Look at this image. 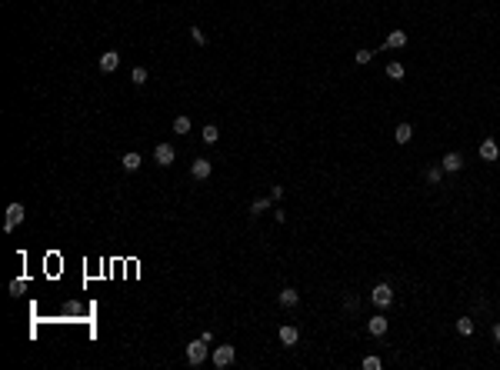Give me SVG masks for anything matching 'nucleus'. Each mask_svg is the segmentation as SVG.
I'll return each instance as SVG.
<instances>
[{
  "label": "nucleus",
  "instance_id": "nucleus-1",
  "mask_svg": "<svg viewBox=\"0 0 500 370\" xmlns=\"http://www.w3.org/2000/svg\"><path fill=\"white\" fill-rule=\"evenodd\" d=\"M204 360H207V340L197 337V340L187 344V363H190V367H200Z\"/></svg>",
  "mask_w": 500,
  "mask_h": 370
},
{
  "label": "nucleus",
  "instance_id": "nucleus-2",
  "mask_svg": "<svg viewBox=\"0 0 500 370\" xmlns=\"http://www.w3.org/2000/svg\"><path fill=\"white\" fill-rule=\"evenodd\" d=\"M370 300L377 307H390L394 304V287H390V283H377V287L370 290Z\"/></svg>",
  "mask_w": 500,
  "mask_h": 370
},
{
  "label": "nucleus",
  "instance_id": "nucleus-3",
  "mask_svg": "<svg viewBox=\"0 0 500 370\" xmlns=\"http://www.w3.org/2000/svg\"><path fill=\"white\" fill-rule=\"evenodd\" d=\"M24 214H27L24 203H10V207H7V217H4V230L10 233L17 224H24Z\"/></svg>",
  "mask_w": 500,
  "mask_h": 370
},
{
  "label": "nucleus",
  "instance_id": "nucleus-4",
  "mask_svg": "<svg viewBox=\"0 0 500 370\" xmlns=\"http://www.w3.org/2000/svg\"><path fill=\"white\" fill-rule=\"evenodd\" d=\"M234 357H237V350H234V344H223L214 350V367H230Z\"/></svg>",
  "mask_w": 500,
  "mask_h": 370
},
{
  "label": "nucleus",
  "instance_id": "nucleus-5",
  "mask_svg": "<svg viewBox=\"0 0 500 370\" xmlns=\"http://www.w3.org/2000/svg\"><path fill=\"white\" fill-rule=\"evenodd\" d=\"M153 160H157V163H160V167H170V163H174V160H177V153H174V147H170V144H160V147H157V150H153Z\"/></svg>",
  "mask_w": 500,
  "mask_h": 370
},
{
  "label": "nucleus",
  "instance_id": "nucleus-6",
  "mask_svg": "<svg viewBox=\"0 0 500 370\" xmlns=\"http://www.w3.org/2000/svg\"><path fill=\"white\" fill-rule=\"evenodd\" d=\"M210 170H214V163L207 160V157H197V160L190 163V174H194L197 180H207V177H210Z\"/></svg>",
  "mask_w": 500,
  "mask_h": 370
},
{
  "label": "nucleus",
  "instance_id": "nucleus-7",
  "mask_svg": "<svg viewBox=\"0 0 500 370\" xmlns=\"http://www.w3.org/2000/svg\"><path fill=\"white\" fill-rule=\"evenodd\" d=\"M367 334H370V337H383V334H387V317L383 314L370 317V320H367Z\"/></svg>",
  "mask_w": 500,
  "mask_h": 370
},
{
  "label": "nucleus",
  "instance_id": "nucleus-8",
  "mask_svg": "<svg viewBox=\"0 0 500 370\" xmlns=\"http://www.w3.org/2000/svg\"><path fill=\"white\" fill-rule=\"evenodd\" d=\"M120 67V54L117 50H107V54H100V70L103 73H113Z\"/></svg>",
  "mask_w": 500,
  "mask_h": 370
},
{
  "label": "nucleus",
  "instance_id": "nucleus-9",
  "mask_svg": "<svg viewBox=\"0 0 500 370\" xmlns=\"http://www.w3.org/2000/svg\"><path fill=\"white\" fill-rule=\"evenodd\" d=\"M120 163H124V170H127V174H134V170H140V163H143V157L137 150H127L124 153V157H120Z\"/></svg>",
  "mask_w": 500,
  "mask_h": 370
},
{
  "label": "nucleus",
  "instance_id": "nucleus-10",
  "mask_svg": "<svg viewBox=\"0 0 500 370\" xmlns=\"http://www.w3.org/2000/svg\"><path fill=\"white\" fill-rule=\"evenodd\" d=\"M440 167H444L447 174H457V170L464 167V157H460V153H447L444 160H440Z\"/></svg>",
  "mask_w": 500,
  "mask_h": 370
},
{
  "label": "nucleus",
  "instance_id": "nucleus-11",
  "mask_svg": "<svg viewBox=\"0 0 500 370\" xmlns=\"http://www.w3.org/2000/svg\"><path fill=\"white\" fill-rule=\"evenodd\" d=\"M280 307H297V304H300V294H297V290L294 287H287V290H280Z\"/></svg>",
  "mask_w": 500,
  "mask_h": 370
},
{
  "label": "nucleus",
  "instance_id": "nucleus-12",
  "mask_svg": "<svg viewBox=\"0 0 500 370\" xmlns=\"http://www.w3.org/2000/svg\"><path fill=\"white\" fill-rule=\"evenodd\" d=\"M480 157H484V160H497V157H500L497 140H484V144H480Z\"/></svg>",
  "mask_w": 500,
  "mask_h": 370
},
{
  "label": "nucleus",
  "instance_id": "nucleus-13",
  "mask_svg": "<svg viewBox=\"0 0 500 370\" xmlns=\"http://www.w3.org/2000/svg\"><path fill=\"white\" fill-rule=\"evenodd\" d=\"M404 44H407V33H404V30H390L387 40H383V47L394 50V47H404Z\"/></svg>",
  "mask_w": 500,
  "mask_h": 370
},
{
  "label": "nucleus",
  "instance_id": "nucleus-14",
  "mask_svg": "<svg viewBox=\"0 0 500 370\" xmlns=\"http://www.w3.org/2000/svg\"><path fill=\"white\" fill-rule=\"evenodd\" d=\"M410 137H413V127H410V124H397L394 140H397V144H410Z\"/></svg>",
  "mask_w": 500,
  "mask_h": 370
},
{
  "label": "nucleus",
  "instance_id": "nucleus-15",
  "mask_svg": "<svg viewBox=\"0 0 500 370\" xmlns=\"http://www.w3.org/2000/svg\"><path fill=\"white\" fill-rule=\"evenodd\" d=\"M297 337H300V334H297V327H287V323L280 327V344H284V347H294Z\"/></svg>",
  "mask_w": 500,
  "mask_h": 370
},
{
  "label": "nucleus",
  "instance_id": "nucleus-16",
  "mask_svg": "<svg viewBox=\"0 0 500 370\" xmlns=\"http://www.w3.org/2000/svg\"><path fill=\"white\" fill-rule=\"evenodd\" d=\"M200 137H204V144H217V140H220V130H217L214 124H207V127H204V134H200Z\"/></svg>",
  "mask_w": 500,
  "mask_h": 370
},
{
  "label": "nucleus",
  "instance_id": "nucleus-17",
  "mask_svg": "<svg viewBox=\"0 0 500 370\" xmlns=\"http://www.w3.org/2000/svg\"><path fill=\"white\" fill-rule=\"evenodd\" d=\"M387 77H390V80H404V67H400L397 60H390V64H387Z\"/></svg>",
  "mask_w": 500,
  "mask_h": 370
},
{
  "label": "nucleus",
  "instance_id": "nucleus-18",
  "mask_svg": "<svg viewBox=\"0 0 500 370\" xmlns=\"http://www.w3.org/2000/svg\"><path fill=\"white\" fill-rule=\"evenodd\" d=\"M174 134H190V117H183L180 113V117L174 120Z\"/></svg>",
  "mask_w": 500,
  "mask_h": 370
},
{
  "label": "nucleus",
  "instance_id": "nucleus-19",
  "mask_svg": "<svg viewBox=\"0 0 500 370\" xmlns=\"http://www.w3.org/2000/svg\"><path fill=\"white\" fill-rule=\"evenodd\" d=\"M457 334L470 337V334H474V320H470V317H460V320H457Z\"/></svg>",
  "mask_w": 500,
  "mask_h": 370
},
{
  "label": "nucleus",
  "instance_id": "nucleus-20",
  "mask_svg": "<svg viewBox=\"0 0 500 370\" xmlns=\"http://www.w3.org/2000/svg\"><path fill=\"white\" fill-rule=\"evenodd\" d=\"M130 80H134L137 87H143V84H147V70H143V67H134V73H130Z\"/></svg>",
  "mask_w": 500,
  "mask_h": 370
},
{
  "label": "nucleus",
  "instance_id": "nucleus-21",
  "mask_svg": "<svg viewBox=\"0 0 500 370\" xmlns=\"http://www.w3.org/2000/svg\"><path fill=\"white\" fill-rule=\"evenodd\" d=\"M267 207H270V200H267V197H260V200H254V203H250V214L257 217V214H263Z\"/></svg>",
  "mask_w": 500,
  "mask_h": 370
},
{
  "label": "nucleus",
  "instance_id": "nucleus-22",
  "mask_svg": "<svg viewBox=\"0 0 500 370\" xmlns=\"http://www.w3.org/2000/svg\"><path fill=\"white\" fill-rule=\"evenodd\" d=\"M440 177H444V167H430L427 170V184H440Z\"/></svg>",
  "mask_w": 500,
  "mask_h": 370
},
{
  "label": "nucleus",
  "instance_id": "nucleus-23",
  "mask_svg": "<svg viewBox=\"0 0 500 370\" xmlns=\"http://www.w3.org/2000/svg\"><path fill=\"white\" fill-rule=\"evenodd\" d=\"M190 37H194V40L200 44V47H207V33L200 30V27H190Z\"/></svg>",
  "mask_w": 500,
  "mask_h": 370
},
{
  "label": "nucleus",
  "instance_id": "nucleus-24",
  "mask_svg": "<svg viewBox=\"0 0 500 370\" xmlns=\"http://www.w3.org/2000/svg\"><path fill=\"white\" fill-rule=\"evenodd\" d=\"M370 57H373V50H357L354 60H357V64H370Z\"/></svg>",
  "mask_w": 500,
  "mask_h": 370
},
{
  "label": "nucleus",
  "instance_id": "nucleus-25",
  "mask_svg": "<svg viewBox=\"0 0 500 370\" xmlns=\"http://www.w3.org/2000/svg\"><path fill=\"white\" fill-rule=\"evenodd\" d=\"M364 370H380V357H367V360H364Z\"/></svg>",
  "mask_w": 500,
  "mask_h": 370
},
{
  "label": "nucleus",
  "instance_id": "nucleus-26",
  "mask_svg": "<svg viewBox=\"0 0 500 370\" xmlns=\"http://www.w3.org/2000/svg\"><path fill=\"white\" fill-rule=\"evenodd\" d=\"M24 287H27L24 280H14V283H10V294H14V297H20V294H24Z\"/></svg>",
  "mask_w": 500,
  "mask_h": 370
},
{
  "label": "nucleus",
  "instance_id": "nucleus-27",
  "mask_svg": "<svg viewBox=\"0 0 500 370\" xmlns=\"http://www.w3.org/2000/svg\"><path fill=\"white\" fill-rule=\"evenodd\" d=\"M284 197V187H270V200H280Z\"/></svg>",
  "mask_w": 500,
  "mask_h": 370
},
{
  "label": "nucleus",
  "instance_id": "nucleus-28",
  "mask_svg": "<svg viewBox=\"0 0 500 370\" xmlns=\"http://www.w3.org/2000/svg\"><path fill=\"white\" fill-rule=\"evenodd\" d=\"M493 340H497V344H500V320L493 323Z\"/></svg>",
  "mask_w": 500,
  "mask_h": 370
}]
</instances>
